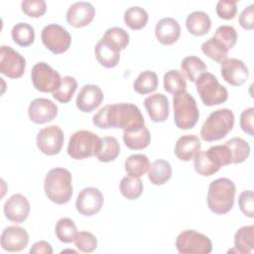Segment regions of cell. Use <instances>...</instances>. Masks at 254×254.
I'll use <instances>...</instances> for the list:
<instances>
[{"label":"cell","instance_id":"21","mask_svg":"<svg viewBox=\"0 0 254 254\" xmlns=\"http://www.w3.org/2000/svg\"><path fill=\"white\" fill-rule=\"evenodd\" d=\"M155 35L161 44L166 46L173 45L181 36L180 24L174 18H163L156 24Z\"/></svg>","mask_w":254,"mask_h":254},{"label":"cell","instance_id":"5","mask_svg":"<svg viewBox=\"0 0 254 254\" xmlns=\"http://www.w3.org/2000/svg\"><path fill=\"white\" fill-rule=\"evenodd\" d=\"M174 121L179 129L188 130L195 126L199 118V111L195 99L187 91L174 94Z\"/></svg>","mask_w":254,"mask_h":254},{"label":"cell","instance_id":"34","mask_svg":"<svg viewBox=\"0 0 254 254\" xmlns=\"http://www.w3.org/2000/svg\"><path fill=\"white\" fill-rule=\"evenodd\" d=\"M164 88L167 92L176 94L186 91L187 81L183 72L178 69H171L164 74Z\"/></svg>","mask_w":254,"mask_h":254},{"label":"cell","instance_id":"18","mask_svg":"<svg viewBox=\"0 0 254 254\" xmlns=\"http://www.w3.org/2000/svg\"><path fill=\"white\" fill-rule=\"evenodd\" d=\"M29 243L28 232L20 226H8L1 234V246L8 252L22 251Z\"/></svg>","mask_w":254,"mask_h":254},{"label":"cell","instance_id":"35","mask_svg":"<svg viewBox=\"0 0 254 254\" xmlns=\"http://www.w3.org/2000/svg\"><path fill=\"white\" fill-rule=\"evenodd\" d=\"M225 145H227L231 152L232 164H240L244 162L250 155V146L242 138H231L225 143Z\"/></svg>","mask_w":254,"mask_h":254},{"label":"cell","instance_id":"39","mask_svg":"<svg viewBox=\"0 0 254 254\" xmlns=\"http://www.w3.org/2000/svg\"><path fill=\"white\" fill-rule=\"evenodd\" d=\"M55 231L58 239L64 243L72 242L77 233L75 223L68 217H63L59 219L56 224Z\"/></svg>","mask_w":254,"mask_h":254},{"label":"cell","instance_id":"48","mask_svg":"<svg viewBox=\"0 0 254 254\" xmlns=\"http://www.w3.org/2000/svg\"><path fill=\"white\" fill-rule=\"evenodd\" d=\"M254 108L249 107L243 110L240 114V127L241 129L250 136L254 135Z\"/></svg>","mask_w":254,"mask_h":254},{"label":"cell","instance_id":"15","mask_svg":"<svg viewBox=\"0 0 254 254\" xmlns=\"http://www.w3.org/2000/svg\"><path fill=\"white\" fill-rule=\"evenodd\" d=\"M28 114L36 124L48 123L57 116L58 106L48 98H36L29 105Z\"/></svg>","mask_w":254,"mask_h":254},{"label":"cell","instance_id":"43","mask_svg":"<svg viewBox=\"0 0 254 254\" xmlns=\"http://www.w3.org/2000/svg\"><path fill=\"white\" fill-rule=\"evenodd\" d=\"M213 38L219 41L229 51L237 42V32L232 26L222 25L215 30Z\"/></svg>","mask_w":254,"mask_h":254},{"label":"cell","instance_id":"50","mask_svg":"<svg viewBox=\"0 0 254 254\" xmlns=\"http://www.w3.org/2000/svg\"><path fill=\"white\" fill-rule=\"evenodd\" d=\"M31 254H52L53 248L50 243L47 241L41 240L33 244V246L30 249Z\"/></svg>","mask_w":254,"mask_h":254},{"label":"cell","instance_id":"20","mask_svg":"<svg viewBox=\"0 0 254 254\" xmlns=\"http://www.w3.org/2000/svg\"><path fill=\"white\" fill-rule=\"evenodd\" d=\"M145 108L154 122H164L170 114L169 99L163 93H155L149 95L144 100Z\"/></svg>","mask_w":254,"mask_h":254},{"label":"cell","instance_id":"33","mask_svg":"<svg viewBox=\"0 0 254 254\" xmlns=\"http://www.w3.org/2000/svg\"><path fill=\"white\" fill-rule=\"evenodd\" d=\"M11 35L13 41L21 47H29L34 43L35 40L34 28L25 22H20L13 26Z\"/></svg>","mask_w":254,"mask_h":254},{"label":"cell","instance_id":"13","mask_svg":"<svg viewBox=\"0 0 254 254\" xmlns=\"http://www.w3.org/2000/svg\"><path fill=\"white\" fill-rule=\"evenodd\" d=\"M104 197L101 191L92 187L83 189L75 201L76 210L84 216H92L99 212L103 205Z\"/></svg>","mask_w":254,"mask_h":254},{"label":"cell","instance_id":"8","mask_svg":"<svg viewBox=\"0 0 254 254\" xmlns=\"http://www.w3.org/2000/svg\"><path fill=\"white\" fill-rule=\"evenodd\" d=\"M176 247L180 254H208L212 250V243L206 235L188 229L178 235Z\"/></svg>","mask_w":254,"mask_h":254},{"label":"cell","instance_id":"11","mask_svg":"<svg viewBox=\"0 0 254 254\" xmlns=\"http://www.w3.org/2000/svg\"><path fill=\"white\" fill-rule=\"evenodd\" d=\"M26 68L25 58L9 46L0 47V72L10 78L21 77Z\"/></svg>","mask_w":254,"mask_h":254},{"label":"cell","instance_id":"26","mask_svg":"<svg viewBox=\"0 0 254 254\" xmlns=\"http://www.w3.org/2000/svg\"><path fill=\"white\" fill-rule=\"evenodd\" d=\"M172 177V166L166 160L154 161L148 170V178L153 185L161 186L167 183Z\"/></svg>","mask_w":254,"mask_h":254},{"label":"cell","instance_id":"45","mask_svg":"<svg viewBox=\"0 0 254 254\" xmlns=\"http://www.w3.org/2000/svg\"><path fill=\"white\" fill-rule=\"evenodd\" d=\"M21 7L24 14L32 18H39L47 11V3L44 0H24Z\"/></svg>","mask_w":254,"mask_h":254},{"label":"cell","instance_id":"27","mask_svg":"<svg viewBox=\"0 0 254 254\" xmlns=\"http://www.w3.org/2000/svg\"><path fill=\"white\" fill-rule=\"evenodd\" d=\"M254 247V226L246 225L239 228L234 236V248L237 253L249 254Z\"/></svg>","mask_w":254,"mask_h":254},{"label":"cell","instance_id":"44","mask_svg":"<svg viewBox=\"0 0 254 254\" xmlns=\"http://www.w3.org/2000/svg\"><path fill=\"white\" fill-rule=\"evenodd\" d=\"M74 244L76 248L84 253H90L97 247L96 237L88 231H79L74 237Z\"/></svg>","mask_w":254,"mask_h":254},{"label":"cell","instance_id":"42","mask_svg":"<svg viewBox=\"0 0 254 254\" xmlns=\"http://www.w3.org/2000/svg\"><path fill=\"white\" fill-rule=\"evenodd\" d=\"M193 167L195 172L203 177H209L217 173L220 169L215 166L208 158L205 151L198 152L193 158Z\"/></svg>","mask_w":254,"mask_h":254},{"label":"cell","instance_id":"1","mask_svg":"<svg viewBox=\"0 0 254 254\" xmlns=\"http://www.w3.org/2000/svg\"><path fill=\"white\" fill-rule=\"evenodd\" d=\"M96 127L102 129H127L137 125H145L140 109L132 103H116L102 107L92 118Z\"/></svg>","mask_w":254,"mask_h":254},{"label":"cell","instance_id":"23","mask_svg":"<svg viewBox=\"0 0 254 254\" xmlns=\"http://www.w3.org/2000/svg\"><path fill=\"white\" fill-rule=\"evenodd\" d=\"M201 144L195 135H184L180 137L175 146V155L178 159L188 162L194 158L200 151Z\"/></svg>","mask_w":254,"mask_h":254},{"label":"cell","instance_id":"12","mask_svg":"<svg viewBox=\"0 0 254 254\" xmlns=\"http://www.w3.org/2000/svg\"><path fill=\"white\" fill-rule=\"evenodd\" d=\"M64 140L63 130L57 125H51L39 131L37 135V146L43 154L54 156L62 151Z\"/></svg>","mask_w":254,"mask_h":254},{"label":"cell","instance_id":"16","mask_svg":"<svg viewBox=\"0 0 254 254\" xmlns=\"http://www.w3.org/2000/svg\"><path fill=\"white\" fill-rule=\"evenodd\" d=\"M30 208L27 197L21 193H15L6 200L4 214L8 220L15 223H22L29 216Z\"/></svg>","mask_w":254,"mask_h":254},{"label":"cell","instance_id":"46","mask_svg":"<svg viewBox=\"0 0 254 254\" xmlns=\"http://www.w3.org/2000/svg\"><path fill=\"white\" fill-rule=\"evenodd\" d=\"M215 11L221 19H233L237 12V2L234 0H219L216 4Z\"/></svg>","mask_w":254,"mask_h":254},{"label":"cell","instance_id":"10","mask_svg":"<svg viewBox=\"0 0 254 254\" xmlns=\"http://www.w3.org/2000/svg\"><path fill=\"white\" fill-rule=\"evenodd\" d=\"M41 39L44 46L56 55L66 52L71 43L69 33L59 24L47 25L42 30Z\"/></svg>","mask_w":254,"mask_h":254},{"label":"cell","instance_id":"40","mask_svg":"<svg viewBox=\"0 0 254 254\" xmlns=\"http://www.w3.org/2000/svg\"><path fill=\"white\" fill-rule=\"evenodd\" d=\"M102 39L118 51L124 50L129 44V34L120 27H112L107 29Z\"/></svg>","mask_w":254,"mask_h":254},{"label":"cell","instance_id":"4","mask_svg":"<svg viewBox=\"0 0 254 254\" xmlns=\"http://www.w3.org/2000/svg\"><path fill=\"white\" fill-rule=\"evenodd\" d=\"M234 126V114L230 109H217L209 114L200 128V137L206 142L224 138Z\"/></svg>","mask_w":254,"mask_h":254},{"label":"cell","instance_id":"29","mask_svg":"<svg viewBox=\"0 0 254 254\" xmlns=\"http://www.w3.org/2000/svg\"><path fill=\"white\" fill-rule=\"evenodd\" d=\"M181 67L185 75L192 82H194L199 75L206 72V65L204 62L195 56H189L183 59Z\"/></svg>","mask_w":254,"mask_h":254},{"label":"cell","instance_id":"7","mask_svg":"<svg viewBox=\"0 0 254 254\" xmlns=\"http://www.w3.org/2000/svg\"><path fill=\"white\" fill-rule=\"evenodd\" d=\"M194 82L196 91L204 105H218L227 100V89L218 82L217 78L212 73L206 71L199 75Z\"/></svg>","mask_w":254,"mask_h":254},{"label":"cell","instance_id":"22","mask_svg":"<svg viewBox=\"0 0 254 254\" xmlns=\"http://www.w3.org/2000/svg\"><path fill=\"white\" fill-rule=\"evenodd\" d=\"M123 141L131 150H142L149 146L151 134L145 125H137L124 129Z\"/></svg>","mask_w":254,"mask_h":254},{"label":"cell","instance_id":"47","mask_svg":"<svg viewBox=\"0 0 254 254\" xmlns=\"http://www.w3.org/2000/svg\"><path fill=\"white\" fill-rule=\"evenodd\" d=\"M238 205L240 210L248 217L252 218L254 216V193L251 190H243L238 197Z\"/></svg>","mask_w":254,"mask_h":254},{"label":"cell","instance_id":"9","mask_svg":"<svg viewBox=\"0 0 254 254\" xmlns=\"http://www.w3.org/2000/svg\"><path fill=\"white\" fill-rule=\"evenodd\" d=\"M34 87L41 92H54L62 82L59 71L54 69L45 62L37 63L31 72Z\"/></svg>","mask_w":254,"mask_h":254},{"label":"cell","instance_id":"36","mask_svg":"<svg viewBox=\"0 0 254 254\" xmlns=\"http://www.w3.org/2000/svg\"><path fill=\"white\" fill-rule=\"evenodd\" d=\"M201 51L205 56L217 63H222L228 56V50L213 37L201 44Z\"/></svg>","mask_w":254,"mask_h":254},{"label":"cell","instance_id":"28","mask_svg":"<svg viewBox=\"0 0 254 254\" xmlns=\"http://www.w3.org/2000/svg\"><path fill=\"white\" fill-rule=\"evenodd\" d=\"M120 153V145L113 136H106L100 139V148L96 154L98 161L108 163L114 161Z\"/></svg>","mask_w":254,"mask_h":254},{"label":"cell","instance_id":"19","mask_svg":"<svg viewBox=\"0 0 254 254\" xmlns=\"http://www.w3.org/2000/svg\"><path fill=\"white\" fill-rule=\"evenodd\" d=\"M103 100V92L98 85L85 84L79 90L76 97V107L85 113L95 110Z\"/></svg>","mask_w":254,"mask_h":254},{"label":"cell","instance_id":"24","mask_svg":"<svg viewBox=\"0 0 254 254\" xmlns=\"http://www.w3.org/2000/svg\"><path fill=\"white\" fill-rule=\"evenodd\" d=\"M95 58L98 63L106 68L116 66L120 60V51L112 47L102 38L98 41L94 48Z\"/></svg>","mask_w":254,"mask_h":254},{"label":"cell","instance_id":"41","mask_svg":"<svg viewBox=\"0 0 254 254\" xmlns=\"http://www.w3.org/2000/svg\"><path fill=\"white\" fill-rule=\"evenodd\" d=\"M208 158L212 163L219 169L223 166L232 164V156L227 145H215L211 146L207 151H205Z\"/></svg>","mask_w":254,"mask_h":254},{"label":"cell","instance_id":"6","mask_svg":"<svg viewBox=\"0 0 254 254\" xmlns=\"http://www.w3.org/2000/svg\"><path fill=\"white\" fill-rule=\"evenodd\" d=\"M100 148V138L87 130L74 132L68 141L67 154L74 160H83L96 156Z\"/></svg>","mask_w":254,"mask_h":254},{"label":"cell","instance_id":"49","mask_svg":"<svg viewBox=\"0 0 254 254\" xmlns=\"http://www.w3.org/2000/svg\"><path fill=\"white\" fill-rule=\"evenodd\" d=\"M239 24L245 30H252L254 28V5L250 4L240 13Z\"/></svg>","mask_w":254,"mask_h":254},{"label":"cell","instance_id":"3","mask_svg":"<svg viewBox=\"0 0 254 254\" xmlns=\"http://www.w3.org/2000/svg\"><path fill=\"white\" fill-rule=\"evenodd\" d=\"M235 185L227 178H219L209 184L207 191L208 208L216 214H225L230 211L234 203Z\"/></svg>","mask_w":254,"mask_h":254},{"label":"cell","instance_id":"32","mask_svg":"<svg viewBox=\"0 0 254 254\" xmlns=\"http://www.w3.org/2000/svg\"><path fill=\"white\" fill-rule=\"evenodd\" d=\"M149 16L147 11L140 6H132L124 12V22L132 30L143 29L147 22Z\"/></svg>","mask_w":254,"mask_h":254},{"label":"cell","instance_id":"2","mask_svg":"<svg viewBox=\"0 0 254 254\" xmlns=\"http://www.w3.org/2000/svg\"><path fill=\"white\" fill-rule=\"evenodd\" d=\"M45 193L48 198L57 203L64 204L72 195L71 174L64 168H54L50 170L44 182Z\"/></svg>","mask_w":254,"mask_h":254},{"label":"cell","instance_id":"38","mask_svg":"<svg viewBox=\"0 0 254 254\" xmlns=\"http://www.w3.org/2000/svg\"><path fill=\"white\" fill-rule=\"evenodd\" d=\"M77 87V81L70 75H65L62 78L61 85L53 92V97L61 103H67L71 99Z\"/></svg>","mask_w":254,"mask_h":254},{"label":"cell","instance_id":"30","mask_svg":"<svg viewBox=\"0 0 254 254\" xmlns=\"http://www.w3.org/2000/svg\"><path fill=\"white\" fill-rule=\"evenodd\" d=\"M150 165L147 156L143 154H135L129 156L125 160V171L128 176L140 178L149 170Z\"/></svg>","mask_w":254,"mask_h":254},{"label":"cell","instance_id":"14","mask_svg":"<svg viewBox=\"0 0 254 254\" xmlns=\"http://www.w3.org/2000/svg\"><path fill=\"white\" fill-rule=\"evenodd\" d=\"M220 73L222 78L233 86L242 85L249 76L248 67L238 59L230 58L220 63Z\"/></svg>","mask_w":254,"mask_h":254},{"label":"cell","instance_id":"25","mask_svg":"<svg viewBox=\"0 0 254 254\" xmlns=\"http://www.w3.org/2000/svg\"><path fill=\"white\" fill-rule=\"evenodd\" d=\"M188 31L193 36H203L211 28V20L203 11H193L188 15L186 20Z\"/></svg>","mask_w":254,"mask_h":254},{"label":"cell","instance_id":"31","mask_svg":"<svg viewBox=\"0 0 254 254\" xmlns=\"http://www.w3.org/2000/svg\"><path fill=\"white\" fill-rule=\"evenodd\" d=\"M158 83V75L156 72L152 70H144L135 79L133 88L139 94H148L157 89Z\"/></svg>","mask_w":254,"mask_h":254},{"label":"cell","instance_id":"37","mask_svg":"<svg viewBox=\"0 0 254 254\" xmlns=\"http://www.w3.org/2000/svg\"><path fill=\"white\" fill-rule=\"evenodd\" d=\"M120 191L127 199H136L143 192V183L140 178L126 176L122 178L119 185Z\"/></svg>","mask_w":254,"mask_h":254},{"label":"cell","instance_id":"17","mask_svg":"<svg viewBox=\"0 0 254 254\" xmlns=\"http://www.w3.org/2000/svg\"><path fill=\"white\" fill-rule=\"evenodd\" d=\"M95 16V8L86 1L75 2L66 12V22L74 28H82L91 23Z\"/></svg>","mask_w":254,"mask_h":254}]
</instances>
